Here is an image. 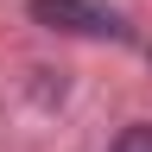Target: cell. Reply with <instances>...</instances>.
Here are the masks:
<instances>
[{
  "label": "cell",
  "mask_w": 152,
  "mask_h": 152,
  "mask_svg": "<svg viewBox=\"0 0 152 152\" xmlns=\"http://www.w3.org/2000/svg\"><path fill=\"white\" fill-rule=\"evenodd\" d=\"M32 19L51 32H76V38H121V13L102 0H32Z\"/></svg>",
  "instance_id": "6da1fadb"
},
{
  "label": "cell",
  "mask_w": 152,
  "mask_h": 152,
  "mask_svg": "<svg viewBox=\"0 0 152 152\" xmlns=\"http://www.w3.org/2000/svg\"><path fill=\"white\" fill-rule=\"evenodd\" d=\"M108 152H152V127H127V133H121Z\"/></svg>",
  "instance_id": "7a4b0ae2"
}]
</instances>
